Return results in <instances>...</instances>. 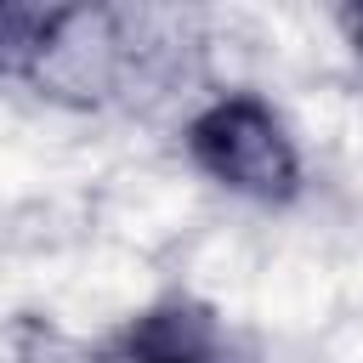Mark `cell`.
I'll list each match as a JSON object with an SVG mask.
<instances>
[{"instance_id":"cell-3","label":"cell","mask_w":363,"mask_h":363,"mask_svg":"<svg viewBox=\"0 0 363 363\" xmlns=\"http://www.w3.org/2000/svg\"><path fill=\"white\" fill-rule=\"evenodd\" d=\"M68 23V6H0V74H28Z\"/></svg>"},{"instance_id":"cell-2","label":"cell","mask_w":363,"mask_h":363,"mask_svg":"<svg viewBox=\"0 0 363 363\" xmlns=\"http://www.w3.org/2000/svg\"><path fill=\"white\" fill-rule=\"evenodd\" d=\"M102 363H238V352L227 340V323L204 301L164 295L108 340Z\"/></svg>"},{"instance_id":"cell-4","label":"cell","mask_w":363,"mask_h":363,"mask_svg":"<svg viewBox=\"0 0 363 363\" xmlns=\"http://www.w3.org/2000/svg\"><path fill=\"white\" fill-rule=\"evenodd\" d=\"M335 23H340V40L352 45V57L363 62V0H352V6H340V11H335Z\"/></svg>"},{"instance_id":"cell-1","label":"cell","mask_w":363,"mask_h":363,"mask_svg":"<svg viewBox=\"0 0 363 363\" xmlns=\"http://www.w3.org/2000/svg\"><path fill=\"white\" fill-rule=\"evenodd\" d=\"M182 147H187V159H193V170L204 182H216L233 199L267 204V210L295 204L301 187H306L301 142L289 136L284 113L267 96H255V91H221V96H210L187 119Z\"/></svg>"}]
</instances>
